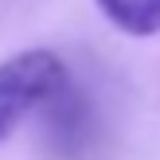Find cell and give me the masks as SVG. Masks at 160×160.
I'll return each mask as SVG.
<instances>
[{"label":"cell","instance_id":"cell-3","mask_svg":"<svg viewBox=\"0 0 160 160\" xmlns=\"http://www.w3.org/2000/svg\"><path fill=\"white\" fill-rule=\"evenodd\" d=\"M109 23L125 35H156L160 31V0H94Z\"/></svg>","mask_w":160,"mask_h":160},{"label":"cell","instance_id":"cell-2","mask_svg":"<svg viewBox=\"0 0 160 160\" xmlns=\"http://www.w3.org/2000/svg\"><path fill=\"white\" fill-rule=\"evenodd\" d=\"M47 133L51 145L62 160H82L94 145V113L86 106V98L74 90V82L47 106Z\"/></svg>","mask_w":160,"mask_h":160},{"label":"cell","instance_id":"cell-1","mask_svg":"<svg viewBox=\"0 0 160 160\" xmlns=\"http://www.w3.org/2000/svg\"><path fill=\"white\" fill-rule=\"evenodd\" d=\"M70 86V70L47 47H31L0 62V141L12 137L20 121L35 109H47Z\"/></svg>","mask_w":160,"mask_h":160}]
</instances>
